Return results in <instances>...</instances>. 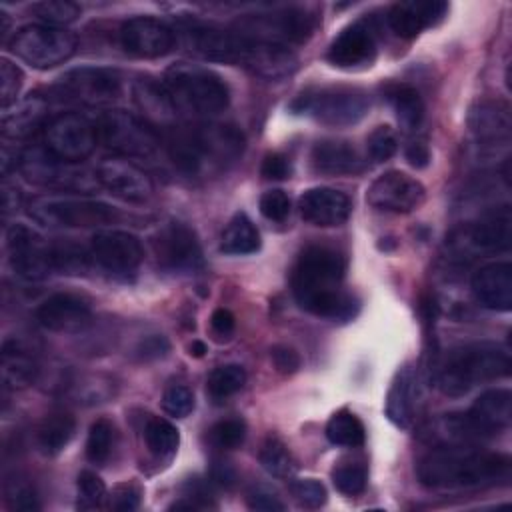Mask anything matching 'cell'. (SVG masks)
<instances>
[{
    "label": "cell",
    "mask_w": 512,
    "mask_h": 512,
    "mask_svg": "<svg viewBox=\"0 0 512 512\" xmlns=\"http://www.w3.org/2000/svg\"><path fill=\"white\" fill-rule=\"evenodd\" d=\"M344 256L328 246L312 244L302 250L292 270V292L298 306L330 320H352L358 300L342 290Z\"/></svg>",
    "instance_id": "1"
},
{
    "label": "cell",
    "mask_w": 512,
    "mask_h": 512,
    "mask_svg": "<svg viewBox=\"0 0 512 512\" xmlns=\"http://www.w3.org/2000/svg\"><path fill=\"white\" fill-rule=\"evenodd\" d=\"M416 476L430 490H474L506 484L510 458L472 444H440L416 464Z\"/></svg>",
    "instance_id": "2"
},
{
    "label": "cell",
    "mask_w": 512,
    "mask_h": 512,
    "mask_svg": "<svg viewBox=\"0 0 512 512\" xmlns=\"http://www.w3.org/2000/svg\"><path fill=\"white\" fill-rule=\"evenodd\" d=\"M510 354L494 342H468L450 348L432 364V376L444 396L458 398L484 382L510 374Z\"/></svg>",
    "instance_id": "3"
},
{
    "label": "cell",
    "mask_w": 512,
    "mask_h": 512,
    "mask_svg": "<svg viewBox=\"0 0 512 512\" xmlns=\"http://www.w3.org/2000/svg\"><path fill=\"white\" fill-rule=\"evenodd\" d=\"M178 112L210 118L224 112L230 104L228 84L212 70L178 62L164 72L162 80Z\"/></svg>",
    "instance_id": "4"
},
{
    "label": "cell",
    "mask_w": 512,
    "mask_h": 512,
    "mask_svg": "<svg viewBox=\"0 0 512 512\" xmlns=\"http://www.w3.org/2000/svg\"><path fill=\"white\" fill-rule=\"evenodd\" d=\"M290 110L326 126H352L368 114L370 96L358 86H320L298 94L290 102Z\"/></svg>",
    "instance_id": "5"
},
{
    "label": "cell",
    "mask_w": 512,
    "mask_h": 512,
    "mask_svg": "<svg viewBox=\"0 0 512 512\" xmlns=\"http://www.w3.org/2000/svg\"><path fill=\"white\" fill-rule=\"evenodd\" d=\"M512 242V214L508 206L494 208L476 222L456 228L446 238V258L454 264H464L480 254L506 252Z\"/></svg>",
    "instance_id": "6"
},
{
    "label": "cell",
    "mask_w": 512,
    "mask_h": 512,
    "mask_svg": "<svg viewBox=\"0 0 512 512\" xmlns=\"http://www.w3.org/2000/svg\"><path fill=\"white\" fill-rule=\"evenodd\" d=\"M18 170L32 184L60 192H92L100 186L98 174L80 162H68L54 156L44 144L22 150Z\"/></svg>",
    "instance_id": "7"
},
{
    "label": "cell",
    "mask_w": 512,
    "mask_h": 512,
    "mask_svg": "<svg viewBox=\"0 0 512 512\" xmlns=\"http://www.w3.org/2000/svg\"><path fill=\"white\" fill-rule=\"evenodd\" d=\"M314 28L316 18L302 8L244 14L234 22V32L238 36L286 48L306 42L312 36Z\"/></svg>",
    "instance_id": "8"
},
{
    "label": "cell",
    "mask_w": 512,
    "mask_h": 512,
    "mask_svg": "<svg viewBox=\"0 0 512 512\" xmlns=\"http://www.w3.org/2000/svg\"><path fill=\"white\" fill-rule=\"evenodd\" d=\"M28 214L48 228H92L116 220V210L84 196H40L28 204Z\"/></svg>",
    "instance_id": "9"
},
{
    "label": "cell",
    "mask_w": 512,
    "mask_h": 512,
    "mask_svg": "<svg viewBox=\"0 0 512 512\" xmlns=\"http://www.w3.org/2000/svg\"><path fill=\"white\" fill-rule=\"evenodd\" d=\"M98 140L122 158L148 160L162 146L160 134L144 120L126 110H108L98 122Z\"/></svg>",
    "instance_id": "10"
},
{
    "label": "cell",
    "mask_w": 512,
    "mask_h": 512,
    "mask_svg": "<svg viewBox=\"0 0 512 512\" xmlns=\"http://www.w3.org/2000/svg\"><path fill=\"white\" fill-rule=\"evenodd\" d=\"M8 48L32 68L46 70L64 64L74 56L76 36L64 28L48 24H26L12 34Z\"/></svg>",
    "instance_id": "11"
},
{
    "label": "cell",
    "mask_w": 512,
    "mask_h": 512,
    "mask_svg": "<svg viewBox=\"0 0 512 512\" xmlns=\"http://www.w3.org/2000/svg\"><path fill=\"white\" fill-rule=\"evenodd\" d=\"M178 42L194 56L208 62L240 64L244 40L234 30L194 16H180L174 26Z\"/></svg>",
    "instance_id": "12"
},
{
    "label": "cell",
    "mask_w": 512,
    "mask_h": 512,
    "mask_svg": "<svg viewBox=\"0 0 512 512\" xmlns=\"http://www.w3.org/2000/svg\"><path fill=\"white\" fill-rule=\"evenodd\" d=\"M50 90L62 102H74L82 106H108L118 100L122 92V80L116 70L80 66L62 74Z\"/></svg>",
    "instance_id": "13"
},
{
    "label": "cell",
    "mask_w": 512,
    "mask_h": 512,
    "mask_svg": "<svg viewBox=\"0 0 512 512\" xmlns=\"http://www.w3.org/2000/svg\"><path fill=\"white\" fill-rule=\"evenodd\" d=\"M152 250L160 268L174 274H194L204 266V254L196 232L178 220L162 224L152 236Z\"/></svg>",
    "instance_id": "14"
},
{
    "label": "cell",
    "mask_w": 512,
    "mask_h": 512,
    "mask_svg": "<svg viewBox=\"0 0 512 512\" xmlns=\"http://www.w3.org/2000/svg\"><path fill=\"white\" fill-rule=\"evenodd\" d=\"M42 132L44 146L68 162L86 160L100 142L96 124L78 112H64L50 118Z\"/></svg>",
    "instance_id": "15"
},
{
    "label": "cell",
    "mask_w": 512,
    "mask_h": 512,
    "mask_svg": "<svg viewBox=\"0 0 512 512\" xmlns=\"http://www.w3.org/2000/svg\"><path fill=\"white\" fill-rule=\"evenodd\" d=\"M6 248L12 270L26 282L44 280L54 270L52 244L26 224H12L6 230Z\"/></svg>",
    "instance_id": "16"
},
{
    "label": "cell",
    "mask_w": 512,
    "mask_h": 512,
    "mask_svg": "<svg viewBox=\"0 0 512 512\" xmlns=\"http://www.w3.org/2000/svg\"><path fill=\"white\" fill-rule=\"evenodd\" d=\"M90 256L104 272L128 280L144 260V248L138 236L124 230H100L92 236Z\"/></svg>",
    "instance_id": "17"
},
{
    "label": "cell",
    "mask_w": 512,
    "mask_h": 512,
    "mask_svg": "<svg viewBox=\"0 0 512 512\" xmlns=\"http://www.w3.org/2000/svg\"><path fill=\"white\" fill-rule=\"evenodd\" d=\"M424 198L426 190L422 182L400 170H388L380 174L366 192V202L372 208L394 214H408L416 210Z\"/></svg>",
    "instance_id": "18"
},
{
    "label": "cell",
    "mask_w": 512,
    "mask_h": 512,
    "mask_svg": "<svg viewBox=\"0 0 512 512\" xmlns=\"http://www.w3.org/2000/svg\"><path fill=\"white\" fill-rule=\"evenodd\" d=\"M178 44L176 32L154 16H134L120 26V46L136 58H160Z\"/></svg>",
    "instance_id": "19"
},
{
    "label": "cell",
    "mask_w": 512,
    "mask_h": 512,
    "mask_svg": "<svg viewBox=\"0 0 512 512\" xmlns=\"http://www.w3.org/2000/svg\"><path fill=\"white\" fill-rule=\"evenodd\" d=\"M378 54L376 28L368 18H360L346 28L330 42L326 58L336 68H362L370 66Z\"/></svg>",
    "instance_id": "20"
},
{
    "label": "cell",
    "mask_w": 512,
    "mask_h": 512,
    "mask_svg": "<svg viewBox=\"0 0 512 512\" xmlns=\"http://www.w3.org/2000/svg\"><path fill=\"white\" fill-rule=\"evenodd\" d=\"M192 130V140L206 168H226L244 152V134L232 124H202Z\"/></svg>",
    "instance_id": "21"
},
{
    "label": "cell",
    "mask_w": 512,
    "mask_h": 512,
    "mask_svg": "<svg viewBox=\"0 0 512 512\" xmlns=\"http://www.w3.org/2000/svg\"><path fill=\"white\" fill-rule=\"evenodd\" d=\"M96 174H98L100 186H104L112 196L124 202L142 204L154 192L150 176L132 160L122 156H112L102 160Z\"/></svg>",
    "instance_id": "22"
},
{
    "label": "cell",
    "mask_w": 512,
    "mask_h": 512,
    "mask_svg": "<svg viewBox=\"0 0 512 512\" xmlns=\"http://www.w3.org/2000/svg\"><path fill=\"white\" fill-rule=\"evenodd\" d=\"M468 128L482 150L494 152L498 146L510 142V110L500 100H478L468 112Z\"/></svg>",
    "instance_id": "23"
},
{
    "label": "cell",
    "mask_w": 512,
    "mask_h": 512,
    "mask_svg": "<svg viewBox=\"0 0 512 512\" xmlns=\"http://www.w3.org/2000/svg\"><path fill=\"white\" fill-rule=\"evenodd\" d=\"M92 316L90 302L72 292H56L36 308V320L52 332H78Z\"/></svg>",
    "instance_id": "24"
},
{
    "label": "cell",
    "mask_w": 512,
    "mask_h": 512,
    "mask_svg": "<svg viewBox=\"0 0 512 512\" xmlns=\"http://www.w3.org/2000/svg\"><path fill=\"white\" fill-rule=\"evenodd\" d=\"M242 40H244V46H242V56L238 66H244L252 74L266 80H280L296 72L298 58L292 52V48L256 42L248 38H242Z\"/></svg>",
    "instance_id": "25"
},
{
    "label": "cell",
    "mask_w": 512,
    "mask_h": 512,
    "mask_svg": "<svg viewBox=\"0 0 512 512\" xmlns=\"http://www.w3.org/2000/svg\"><path fill=\"white\" fill-rule=\"evenodd\" d=\"M298 210L306 222L314 226L330 228V226H340L348 220L352 212V204L344 192L328 186H318V188L306 190L298 198Z\"/></svg>",
    "instance_id": "26"
},
{
    "label": "cell",
    "mask_w": 512,
    "mask_h": 512,
    "mask_svg": "<svg viewBox=\"0 0 512 512\" xmlns=\"http://www.w3.org/2000/svg\"><path fill=\"white\" fill-rule=\"evenodd\" d=\"M420 412V378L410 364L402 366L386 394V416L398 428H410Z\"/></svg>",
    "instance_id": "27"
},
{
    "label": "cell",
    "mask_w": 512,
    "mask_h": 512,
    "mask_svg": "<svg viewBox=\"0 0 512 512\" xmlns=\"http://www.w3.org/2000/svg\"><path fill=\"white\" fill-rule=\"evenodd\" d=\"M470 286L480 306L498 312L512 308V266L508 262H492L478 268Z\"/></svg>",
    "instance_id": "28"
},
{
    "label": "cell",
    "mask_w": 512,
    "mask_h": 512,
    "mask_svg": "<svg viewBox=\"0 0 512 512\" xmlns=\"http://www.w3.org/2000/svg\"><path fill=\"white\" fill-rule=\"evenodd\" d=\"M448 12V4L440 0L396 2L388 10V26L400 38H416L424 28L438 24Z\"/></svg>",
    "instance_id": "29"
},
{
    "label": "cell",
    "mask_w": 512,
    "mask_h": 512,
    "mask_svg": "<svg viewBox=\"0 0 512 512\" xmlns=\"http://www.w3.org/2000/svg\"><path fill=\"white\" fill-rule=\"evenodd\" d=\"M480 438H492L504 432L512 422V394L506 388L482 392L466 412Z\"/></svg>",
    "instance_id": "30"
},
{
    "label": "cell",
    "mask_w": 512,
    "mask_h": 512,
    "mask_svg": "<svg viewBox=\"0 0 512 512\" xmlns=\"http://www.w3.org/2000/svg\"><path fill=\"white\" fill-rule=\"evenodd\" d=\"M134 94V102L140 108V112L144 114V120L154 128V126H162L164 130L174 128V120H176V108L164 88L162 82H156L154 78L142 76L134 82L132 88Z\"/></svg>",
    "instance_id": "31"
},
{
    "label": "cell",
    "mask_w": 512,
    "mask_h": 512,
    "mask_svg": "<svg viewBox=\"0 0 512 512\" xmlns=\"http://www.w3.org/2000/svg\"><path fill=\"white\" fill-rule=\"evenodd\" d=\"M310 160L316 172L328 174V176H344V174H356L362 170V160L356 148L346 140H318L312 146Z\"/></svg>",
    "instance_id": "32"
},
{
    "label": "cell",
    "mask_w": 512,
    "mask_h": 512,
    "mask_svg": "<svg viewBox=\"0 0 512 512\" xmlns=\"http://www.w3.org/2000/svg\"><path fill=\"white\" fill-rule=\"evenodd\" d=\"M48 120V100L38 94L28 96L2 118V136L12 140H24L38 130H44Z\"/></svg>",
    "instance_id": "33"
},
{
    "label": "cell",
    "mask_w": 512,
    "mask_h": 512,
    "mask_svg": "<svg viewBox=\"0 0 512 512\" xmlns=\"http://www.w3.org/2000/svg\"><path fill=\"white\" fill-rule=\"evenodd\" d=\"M0 368H2V382L10 390H22L30 386L38 376L36 360L16 338L4 342Z\"/></svg>",
    "instance_id": "34"
},
{
    "label": "cell",
    "mask_w": 512,
    "mask_h": 512,
    "mask_svg": "<svg viewBox=\"0 0 512 512\" xmlns=\"http://www.w3.org/2000/svg\"><path fill=\"white\" fill-rule=\"evenodd\" d=\"M384 98L392 106L400 126L404 130H416L424 120V100L420 92L410 84H390L384 90Z\"/></svg>",
    "instance_id": "35"
},
{
    "label": "cell",
    "mask_w": 512,
    "mask_h": 512,
    "mask_svg": "<svg viewBox=\"0 0 512 512\" xmlns=\"http://www.w3.org/2000/svg\"><path fill=\"white\" fill-rule=\"evenodd\" d=\"M260 248V232L254 226V222L244 214L236 212L232 220L226 224L222 238H220V250L224 254H252Z\"/></svg>",
    "instance_id": "36"
},
{
    "label": "cell",
    "mask_w": 512,
    "mask_h": 512,
    "mask_svg": "<svg viewBox=\"0 0 512 512\" xmlns=\"http://www.w3.org/2000/svg\"><path fill=\"white\" fill-rule=\"evenodd\" d=\"M76 432V420L68 412L48 414L38 428V446L46 456L60 454Z\"/></svg>",
    "instance_id": "37"
},
{
    "label": "cell",
    "mask_w": 512,
    "mask_h": 512,
    "mask_svg": "<svg viewBox=\"0 0 512 512\" xmlns=\"http://www.w3.org/2000/svg\"><path fill=\"white\" fill-rule=\"evenodd\" d=\"M144 440H146V446H148L150 454L156 460L170 462L174 458L176 450H178L180 432L170 420L154 416L144 426Z\"/></svg>",
    "instance_id": "38"
},
{
    "label": "cell",
    "mask_w": 512,
    "mask_h": 512,
    "mask_svg": "<svg viewBox=\"0 0 512 512\" xmlns=\"http://www.w3.org/2000/svg\"><path fill=\"white\" fill-rule=\"evenodd\" d=\"M326 438L336 446L358 448L366 440V430L362 420L350 410H338L330 416L326 424Z\"/></svg>",
    "instance_id": "39"
},
{
    "label": "cell",
    "mask_w": 512,
    "mask_h": 512,
    "mask_svg": "<svg viewBox=\"0 0 512 512\" xmlns=\"http://www.w3.org/2000/svg\"><path fill=\"white\" fill-rule=\"evenodd\" d=\"M114 444H116V426L108 418H98L92 422L88 430L86 458L96 466H104L112 456Z\"/></svg>",
    "instance_id": "40"
},
{
    "label": "cell",
    "mask_w": 512,
    "mask_h": 512,
    "mask_svg": "<svg viewBox=\"0 0 512 512\" xmlns=\"http://www.w3.org/2000/svg\"><path fill=\"white\" fill-rule=\"evenodd\" d=\"M260 464L274 478H290L294 472V458L278 436H268L260 448Z\"/></svg>",
    "instance_id": "41"
},
{
    "label": "cell",
    "mask_w": 512,
    "mask_h": 512,
    "mask_svg": "<svg viewBox=\"0 0 512 512\" xmlns=\"http://www.w3.org/2000/svg\"><path fill=\"white\" fill-rule=\"evenodd\" d=\"M246 384V370L240 364H224L210 372L206 390L212 398L224 400L236 392H240Z\"/></svg>",
    "instance_id": "42"
},
{
    "label": "cell",
    "mask_w": 512,
    "mask_h": 512,
    "mask_svg": "<svg viewBox=\"0 0 512 512\" xmlns=\"http://www.w3.org/2000/svg\"><path fill=\"white\" fill-rule=\"evenodd\" d=\"M4 500L10 510H18V512H34L40 508V500L34 484L26 476L16 472L6 476L4 480Z\"/></svg>",
    "instance_id": "43"
},
{
    "label": "cell",
    "mask_w": 512,
    "mask_h": 512,
    "mask_svg": "<svg viewBox=\"0 0 512 512\" xmlns=\"http://www.w3.org/2000/svg\"><path fill=\"white\" fill-rule=\"evenodd\" d=\"M32 14L42 20V24L62 28L80 16V6L70 0H42L32 4Z\"/></svg>",
    "instance_id": "44"
},
{
    "label": "cell",
    "mask_w": 512,
    "mask_h": 512,
    "mask_svg": "<svg viewBox=\"0 0 512 512\" xmlns=\"http://www.w3.org/2000/svg\"><path fill=\"white\" fill-rule=\"evenodd\" d=\"M88 260H92L90 250L84 252V248L74 242L52 244L54 270H60L66 274H80L88 268Z\"/></svg>",
    "instance_id": "45"
},
{
    "label": "cell",
    "mask_w": 512,
    "mask_h": 512,
    "mask_svg": "<svg viewBox=\"0 0 512 512\" xmlns=\"http://www.w3.org/2000/svg\"><path fill=\"white\" fill-rule=\"evenodd\" d=\"M208 438L214 448L220 450H234L238 448L246 438V424L242 418H226L216 422L208 430Z\"/></svg>",
    "instance_id": "46"
},
{
    "label": "cell",
    "mask_w": 512,
    "mask_h": 512,
    "mask_svg": "<svg viewBox=\"0 0 512 512\" xmlns=\"http://www.w3.org/2000/svg\"><path fill=\"white\" fill-rule=\"evenodd\" d=\"M366 480H368V472L362 464L356 462H348V464H338L332 470V484L338 492L346 494V496H356L362 494L366 488Z\"/></svg>",
    "instance_id": "47"
},
{
    "label": "cell",
    "mask_w": 512,
    "mask_h": 512,
    "mask_svg": "<svg viewBox=\"0 0 512 512\" xmlns=\"http://www.w3.org/2000/svg\"><path fill=\"white\" fill-rule=\"evenodd\" d=\"M76 486H78V508L82 510L100 508L102 502L108 498L104 480L92 470H82L78 474Z\"/></svg>",
    "instance_id": "48"
},
{
    "label": "cell",
    "mask_w": 512,
    "mask_h": 512,
    "mask_svg": "<svg viewBox=\"0 0 512 512\" xmlns=\"http://www.w3.org/2000/svg\"><path fill=\"white\" fill-rule=\"evenodd\" d=\"M366 150L374 162L390 160L398 150V138H396L394 130L386 124L376 126L366 138Z\"/></svg>",
    "instance_id": "49"
},
{
    "label": "cell",
    "mask_w": 512,
    "mask_h": 512,
    "mask_svg": "<svg viewBox=\"0 0 512 512\" xmlns=\"http://www.w3.org/2000/svg\"><path fill=\"white\" fill-rule=\"evenodd\" d=\"M290 494L302 508H320L326 504V488L314 478H296L290 482Z\"/></svg>",
    "instance_id": "50"
},
{
    "label": "cell",
    "mask_w": 512,
    "mask_h": 512,
    "mask_svg": "<svg viewBox=\"0 0 512 512\" xmlns=\"http://www.w3.org/2000/svg\"><path fill=\"white\" fill-rule=\"evenodd\" d=\"M24 82V74L22 70L12 64L8 58L0 60V102L2 108L8 110L10 104H16V96L22 88Z\"/></svg>",
    "instance_id": "51"
},
{
    "label": "cell",
    "mask_w": 512,
    "mask_h": 512,
    "mask_svg": "<svg viewBox=\"0 0 512 512\" xmlns=\"http://www.w3.org/2000/svg\"><path fill=\"white\" fill-rule=\"evenodd\" d=\"M162 408L174 418H184L194 410V394L184 384H172L162 396Z\"/></svg>",
    "instance_id": "52"
},
{
    "label": "cell",
    "mask_w": 512,
    "mask_h": 512,
    "mask_svg": "<svg viewBox=\"0 0 512 512\" xmlns=\"http://www.w3.org/2000/svg\"><path fill=\"white\" fill-rule=\"evenodd\" d=\"M140 498H142V490L134 484V482H124L112 488V492L108 494V508L110 510H118V512H130L136 510L140 506Z\"/></svg>",
    "instance_id": "53"
},
{
    "label": "cell",
    "mask_w": 512,
    "mask_h": 512,
    "mask_svg": "<svg viewBox=\"0 0 512 512\" xmlns=\"http://www.w3.org/2000/svg\"><path fill=\"white\" fill-rule=\"evenodd\" d=\"M260 214L268 220L282 222L290 214V198L284 190H268L260 196Z\"/></svg>",
    "instance_id": "54"
},
{
    "label": "cell",
    "mask_w": 512,
    "mask_h": 512,
    "mask_svg": "<svg viewBox=\"0 0 512 512\" xmlns=\"http://www.w3.org/2000/svg\"><path fill=\"white\" fill-rule=\"evenodd\" d=\"M246 504L256 512H282L286 506L280 496L268 486H254L246 494Z\"/></svg>",
    "instance_id": "55"
},
{
    "label": "cell",
    "mask_w": 512,
    "mask_h": 512,
    "mask_svg": "<svg viewBox=\"0 0 512 512\" xmlns=\"http://www.w3.org/2000/svg\"><path fill=\"white\" fill-rule=\"evenodd\" d=\"M168 352H170V342L162 334H150V336L142 338L138 342V346L134 348V356L140 362H152V360L164 358Z\"/></svg>",
    "instance_id": "56"
},
{
    "label": "cell",
    "mask_w": 512,
    "mask_h": 512,
    "mask_svg": "<svg viewBox=\"0 0 512 512\" xmlns=\"http://www.w3.org/2000/svg\"><path fill=\"white\" fill-rule=\"evenodd\" d=\"M260 174L266 180H286L292 174V164L290 158L282 152H270L264 156L262 166H260Z\"/></svg>",
    "instance_id": "57"
},
{
    "label": "cell",
    "mask_w": 512,
    "mask_h": 512,
    "mask_svg": "<svg viewBox=\"0 0 512 512\" xmlns=\"http://www.w3.org/2000/svg\"><path fill=\"white\" fill-rule=\"evenodd\" d=\"M270 358L280 374H294L300 368V356L294 348L286 344H276L270 348Z\"/></svg>",
    "instance_id": "58"
},
{
    "label": "cell",
    "mask_w": 512,
    "mask_h": 512,
    "mask_svg": "<svg viewBox=\"0 0 512 512\" xmlns=\"http://www.w3.org/2000/svg\"><path fill=\"white\" fill-rule=\"evenodd\" d=\"M404 156H406V162H408L412 168H416V170L426 168V166L430 164V160H432V154H430L428 144L418 142V140H416V142H410V144L406 146Z\"/></svg>",
    "instance_id": "59"
},
{
    "label": "cell",
    "mask_w": 512,
    "mask_h": 512,
    "mask_svg": "<svg viewBox=\"0 0 512 512\" xmlns=\"http://www.w3.org/2000/svg\"><path fill=\"white\" fill-rule=\"evenodd\" d=\"M210 326L214 330V334L228 338L234 332L236 326V318L228 308H216L210 316Z\"/></svg>",
    "instance_id": "60"
},
{
    "label": "cell",
    "mask_w": 512,
    "mask_h": 512,
    "mask_svg": "<svg viewBox=\"0 0 512 512\" xmlns=\"http://www.w3.org/2000/svg\"><path fill=\"white\" fill-rule=\"evenodd\" d=\"M210 482L218 484L222 488H230L236 482V472L228 462L214 460L212 466H210Z\"/></svg>",
    "instance_id": "61"
},
{
    "label": "cell",
    "mask_w": 512,
    "mask_h": 512,
    "mask_svg": "<svg viewBox=\"0 0 512 512\" xmlns=\"http://www.w3.org/2000/svg\"><path fill=\"white\" fill-rule=\"evenodd\" d=\"M20 206V194L16 188L12 186H4L2 188V208H4V214H10L14 210H18Z\"/></svg>",
    "instance_id": "62"
},
{
    "label": "cell",
    "mask_w": 512,
    "mask_h": 512,
    "mask_svg": "<svg viewBox=\"0 0 512 512\" xmlns=\"http://www.w3.org/2000/svg\"><path fill=\"white\" fill-rule=\"evenodd\" d=\"M188 350H190V356H194V358H202L208 352V348H206V344L202 340H192Z\"/></svg>",
    "instance_id": "63"
}]
</instances>
